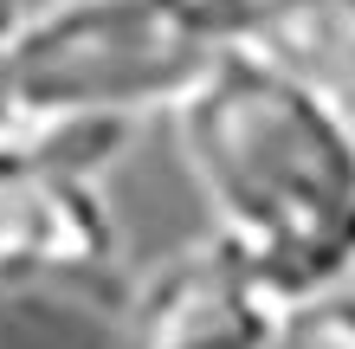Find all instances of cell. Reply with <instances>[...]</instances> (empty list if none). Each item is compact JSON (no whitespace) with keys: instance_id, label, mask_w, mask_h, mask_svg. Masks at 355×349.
<instances>
[{"instance_id":"8992f818","label":"cell","mask_w":355,"mask_h":349,"mask_svg":"<svg viewBox=\"0 0 355 349\" xmlns=\"http://www.w3.org/2000/svg\"><path fill=\"white\" fill-rule=\"evenodd\" d=\"M278 349H355V284L297 298L278 330Z\"/></svg>"},{"instance_id":"3957f363","label":"cell","mask_w":355,"mask_h":349,"mask_svg":"<svg viewBox=\"0 0 355 349\" xmlns=\"http://www.w3.org/2000/svg\"><path fill=\"white\" fill-rule=\"evenodd\" d=\"M130 130L19 123L0 142V298L39 284H110L123 239L97 162Z\"/></svg>"},{"instance_id":"6da1fadb","label":"cell","mask_w":355,"mask_h":349,"mask_svg":"<svg viewBox=\"0 0 355 349\" xmlns=\"http://www.w3.org/2000/svg\"><path fill=\"white\" fill-rule=\"evenodd\" d=\"M175 155L220 233L278 298L355 284V110L343 91L226 46L168 110Z\"/></svg>"},{"instance_id":"7a4b0ae2","label":"cell","mask_w":355,"mask_h":349,"mask_svg":"<svg viewBox=\"0 0 355 349\" xmlns=\"http://www.w3.org/2000/svg\"><path fill=\"white\" fill-rule=\"evenodd\" d=\"M239 39V0H39L7 26L19 123L136 130Z\"/></svg>"},{"instance_id":"52a82bcc","label":"cell","mask_w":355,"mask_h":349,"mask_svg":"<svg viewBox=\"0 0 355 349\" xmlns=\"http://www.w3.org/2000/svg\"><path fill=\"white\" fill-rule=\"evenodd\" d=\"M7 26L13 19H0V142L19 130V85H13V52H7Z\"/></svg>"},{"instance_id":"277c9868","label":"cell","mask_w":355,"mask_h":349,"mask_svg":"<svg viewBox=\"0 0 355 349\" xmlns=\"http://www.w3.org/2000/svg\"><path fill=\"white\" fill-rule=\"evenodd\" d=\"M291 298L245 265L220 233L181 246L130 291L123 349H278Z\"/></svg>"},{"instance_id":"5b68a950","label":"cell","mask_w":355,"mask_h":349,"mask_svg":"<svg viewBox=\"0 0 355 349\" xmlns=\"http://www.w3.org/2000/svg\"><path fill=\"white\" fill-rule=\"evenodd\" d=\"M239 46L355 97V0H239Z\"/></svg>"}]
</instances>
